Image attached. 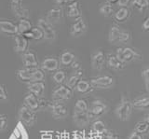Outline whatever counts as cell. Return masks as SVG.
Instances as JSON below:
<instances>
[{
  "instance_id": "1",
  "label": "cell",
  "mask_w": 149,
  "mask_h": 139,
  "mask_svg": "<svg viewBox=\"0 0 149 139\" xmlns=\"http://www.w3.org/2000/svg\"><path fill=\"white\" fill-rule=\"evenodd\" d=\"M17 77L19 80L23 82H35L42 81L44 80V73L38 68H22L17 72Z\"/></svg>"
},
{
  "instance_id": "2",
  "label": "cell",
  "mask_w": 149,
  "mask_h": 139,
  "mask_svg": "<svg viewBox=\"0 0 149 139\" xmlns=\"http://www.w3.org/2000/svg\"><path fill=\"white\" fill-rule=\"evenodd\" d=\"M132 105L130 98L125 95L121 96L120 103L115 109V114L119 120L121 122H127L130 119V115L132 112Z\"/></svg>"
},
{
  "instance_id": "3",
  "label": "cell",
  "mask_w": 149,
  "mask_h": 139,
  "mask_svg": "<svg viewBox=\"0 0 149 139\" xmlns=\"http://www.w3.org/2000/svg\"><path fill=\"white\" fill-rule=\"evenodd\" d=\"M110 43H125L130 40V33L119 28L118 25H112L108 33Z\"/></svg>"
},
{
  "instance_id": "4",
  "label": "cell",
  "mask_w": 149,
  "mask_h": 139,
  "mask_svg": "<svg viewBox=\"0 0 149 139\" xmlns=\"http://www.w3.org/2000/svg\"><path fill=\"white\" fill-rule=\"evenodd\" d=\"M115 55L125 64L132 62L134 60L141 58V55H140L136 50H134L133 49L129 48V47L118 48Z\"/></svg>"
},
{
  "instance_id": "5",
  "label": "cell",
  "mask_w": 149,
  "mask_h": 139,
  "mask_svg": "<svg viewBox=\"0 0 149 139\" xmlns=\"http://www.w3.org/2000/svg\"><path fill=\"white\" fill-rule=\"evenodd\" d=\"M107 110H108V106L105 103L102 102L101 100H94L88 108V118H90V119L99 118L105 114Z\"/></svg>"
},
{
  "instance_id": "6",
  "label": "cell",
  "mask_w": 149,
  "mask_h": 139,
  "mask_svg": "<svg viewBox=\"0 0 149 139\" xmlns=\"http://www.w3.org/2000/svg\"><path fill=\"white\" fill-rule=\"evenodd\" d=\"M19 119H20V122L24 125L26 124L28 126H33L36 120V115L35 111L31 110L23 105L19 109Z\"/></svg>"
},
{
  "instance_id": "7",
  "label": "cell",
  "mask_w": 149,
  "mask_h": 139,
  "mask_svg": "<svg viewBox=\"0 0 149 139\" xmlns=\"http://www.w3.org/2000/svg\"><path fill=\"white\" fill-rule=\"evenodd\" d=\"M37 27L42 31L44 36V38L46 40L49 41H54L56 38V32L53 28V26L51 24L43 19V18H40L37 22Z\"/></svg>"
},
{
  "instance_id": "8",
  "label": "cell",
  "mask_w": 149,
  "mask_h": 139,
  "mask_svg": "<svg viewBox=\"0 0 149 139\" xmlns=\"http://www.w3.org/2000/svg\"><path fill=\"white\" fill-rule=\"evenodd\" d=\"M49 108L55 119H63L67 116V108L61 101L54 100L49 105Z\"/></svg>"
},
{
  "instance_id": "9",
  "label": "cell",
  "mask_w": 149,
  "mask_h": 139,
  "mask_svg": "<svg viewBox=\"0 0 149 139\" xmlns=\"http://www.w3.org/2000/svg\"><path fill=\"white\" fill-rule=\"evenodd\" d=\"M91 66L94 70L97 71L102 70L104 67V64L106 63V56L104 53V52L99 50L93 52L91 57Z\"/></svg>"
},
{
  "instance_id": "10",
  "label": "cell",
  "mask_w": 149,
  "mask_h": 139,
  "mask_svg": "<svg viewBox=\"0 0 149 139\" xmlns=\"http://www.w3.org/2000/svg\"><path fill=\"white\" fill-rule=\"evenodd\" d=\"M90 83L91 87L95 89H108L113 85L114 80L110 76H102L92 78Z\"/></svg>"
},
{
  "instance_id": "11",
  "label": "cell",
  "mask_w": 149,
  "mask_h": 139,
  "mask_svg": "<svg viewBox=\"0 0 149 139\" xmlns=\"http://www.w3.org/2000/svg\"><path fill=\"white\" fill-rule=\"evenodd\" d=\"M10 2V8L11 10L20 19H27L29 17V10L26 8H23L22 4V0H9Z\"/></svg>"
},
{
  "instance_id": "12",
  "label": "cell",
  "mask_w": 149,
  "mask_h": 139,
  "mask_svg": "<svg viewBox=\"0 0 149 139\" xmlns=\"http://www.w3.org/2000/svg\"><path fill=\"white\" fill-rule=\"evenodd\" d=\"M87 30V24L82 17H79L76 19L73 24L70 26V34L73 36H80Z\"/></svg>"
},
{
  "instance_id": "13",
  "label": "cell",
  "mask_w": 149,
  "mask_h": 139,
  "mask_svg": "<svg viewBox=\"0 0 149 139\" xmlns=\"http://www.w3.org/2000/svg\"><path fill=\"white\" fill-rule=\"evenodd\" d=\"M72 94H73V91L71 89H69L66 85H61L57 89L54 90L52 94V97L54 100L64 101V100H69L71 98Z\"/></svg>"
},
{
  "instance_id": "14",
  "label": "cell",
  "mask_w": 149,
  "mask_h": 139,
  "mask_svg": "<svg viewBox=\"0 0 149 139\" xmlns=\"http://www.w3.org/2000/svg\"><path fill=\"white\" fill-rule=\"evenodd\" d=\"M8 139H29V134L25 128V125L19 122L12 130L11 133L9 134Z\"/></svg>"
},
{
  "instance_id": "15",
  "label": "cell",
  "mask_w": 149,
  "mask_h": 139,
  "mask_svg": "<svg viewBox=\"0 0 149 139\" xmlns=\"http://www.w3.org/2000/svg\"><path fill=\"white\" fill-rule=\"evenodd\" d=\"M24 105L27 106L28 108H30L33 111H37L41 109L42 108V102L39 99V97L34 95L33 94H28L24 97Z\"/></svg>"
},
{
  "instance_id": "16",
  "label": "cell",
  "mask_w": 149,
  "mask_h": 139,
  "mask_svg": "<svg viewBox=\"0 0 149 139\" xmlns=\"http://www.w3.org/2000/svg\"><path fill=\"white\" fill-rule=\"evenodd\" d=\"M22 63L26 68H38V62L33 52H25L22 54Z\"/></svg>"
},
{
  "instance_id": "17",
  "label": "cell",
  "mask_w": 149,
  "mask_h": 139,
  "mask_svg": "<svg viewBox=\"0 0 149 139\" xmlns=\"http://www.w3.org/2000/svg\"><path fill=\"white\" fill-rule=\"evenodd\" d=\"M14 49L19 53H24L28 49V40L23 36L17 34L14 38Z\"/></svg>"
},
{
  "instance_id": "18",
  "label": "cell",
  "mask_w": 149,
  "mask_h": 139,
  "mask_svg": "<svg viewBox=\"0 0 149 139\" xmlns=\"http://www.w3.org/2000/svg\"><path fill=\"white\" fill-rule=\"evenodd\" d=\"M0 33L8 35H17V25L10 21L0 20Z\"/></svg>"
},
{
  "instance_id": "19",
  "label": "cell",
  "mask_w": 149,
  "mask_h": 139,
  "mask_svg": "<svg viewBox=\"0 0 149 139\" xmlns=\"http://www.w3.org/2000/svg\"><path fill=\"white\" fill-rule=\"evenodd\" d=\"M27 89L30 92V94H33L37 97H41L44 94V92H45V84L43 83V81L30 82V83H28Z\"/></svg>"
},
{
  "instance_id": "20",
  "label": "cell",
  "mask_w": 149,
  "mask_h": 139,
  "mask_svg": "<svg viewBox=\"0 0 149 139\" xmlns=\"http://www.w3.org/2000/svg\"><path fill=\"white\" fill-rule=\"evenodd\" d=\"M66 13L68 17L73 18V19H77V18L81 17V10L78 1L66 3Z\"/></svg>"
},
{
  "instance_id": "21",
  "label": "cell",
  "mask_w": 149,
  "mask_h": 139,
  "mask_svg": "<svg viewBox=\"0 0 149 139\" xmlns=\"http://www.w3.org/2000/svg\"><path fill=\"white\" fill-rule=\"evenodd\" d=\"M63 17V10L62 8H53L49 10L47 14V21L49 24L51 22H57L61 21Z\"/></svg>"
},
{
  "instance_id": "22",
  "label": "cell",
  "mask_w": 149,
  "mask_h": 139,
  "mask_svg": "<svg viewBox=\"0 0 149 139\" xmlns=\"http://www.w3.org/2000/svg\"><path fill=\"white\" fill-rule=\"evenodd\" d=\"M106 63L107 66L111 69H114V70H122L125 67V64L121 62L115 54H108V56L106 57Z\"/></svg>"
},
{
  "instance_id": "23",
  "label": "cell",
  "mask_w": 149,
  "mask_h": 139,
  "mask_svg": "<svg viewBox=\"0 0 149 139\" xmlns=\"http://www.w3.org/2000/svg\"><path fill=\"white\" fill-rule=\"evenodd\" d=\"M59 68V61L56 58H46L42 62V69L48 72L57 71Z\"/></svg>"
},
{
  "instance_id": "24",
  "label": "cell",
  "mask_w": 149,
  "mask_h": 139,
  "mask_svg": "<svg viewBox=\"0 0 149 139\" xmlns=\"http://www.w3.org/2000/svg\"><path fill=\"white\" fill-rule=\"evenodd\" d=\"M73 119L79 126H84L88 123L90 118H88V112H80V111H74L73 112Z\"/></svg>"
},
{
  "instance_id": "25",
  "label": "cell",
  "mask_w": 149,
  "mask_h": 139,
  "mask_svg": "<svg viewBox=\"0 0 149 139\" xmlns=\"http://www.w3.org/2000/svg\"><path fill=\"white\" fill-rule=\"evenodd\" d=\"M132 108L135 109H147L149 106V97L148 95H143L138 97L132 102Z\"/></svg>"
},
{
  "instance_id": "26",
  "label": "cell",
  "mask_w": 149,
  "mask_h": 139,
  "mask_svg": "<svg viewBox=\"0 0 149 139\" xmlns=\"http://www.w3.org/2000/svg\"><path fill=\"white\" fill-rule=\"evenodd\" d=\"M130 16V10L128 8H120L114 13V19L118 22H124Z\"/></svg>"
},
{
  "instance_id": "27",
  "label": "cell",
  "mask_w": 149,
  "mask_h": 139,
  "mask_svg": "<svg viewBox=\"0 0 149 139\" xmlns=\"http://www.w3.org/2000/svg\"><path fill=\"white\" fill-rule=\"evenodd\" d=\"M83 76V70L81 69H78V70L70 77L68 80H67V82H66V86L69 88V89H71L72 91L74 89H76V86L78 83V81L81 80V78Z\"/></svg>"
},
{
  "instance_id": "28",
  "label": "cell",
  "mask_w": 149,
  "mask_h": 139,
  "mask_svg": "<svg viewBox=\"0 0 149 139\" xmlns=\"http://www.w3.org/2000/svg\"><path fill=\"white\" fill-rule=\"evenodd\" d=\"M16 25L19 35H24L27 32L31 31V29L33 28L32 24L30 21H28V19H21Z\"/></svg>"
},
{
  "instance_id": "29",
  "label": "cell",
  "mask_w": 149,
  "mask_h": 139,
  "mask_svg": "<svg viewBox=\"0 0 149 139\" xmlns=\"http://www.w3.org/2000/svg\"><path fill=\"white\" fill-rule=\"evenodd\" d=\"M149 129V119H148V116H146V119H143V120H141V122H139L136 126H135V131L140 134H144L146 133L147 131Z\"/></svg>"
},
{
  "instance_id": "30",
  "label": "cell",
  "mask_w": 149,
  "mask_h": 139,
  "mask_svg": "<svg viewBox=\"0 0 149 139\" xmlns=\"http://www.w3.org/2000/svg\"><path fill=\"white\" fill-rule=\"evenodd\" d=\"M91 131L95 132V133H100V134H102V136H104L108 130H107V128H106V126H105V124H104V122H102V120H100V119H97L92 124Z\"/></svg>"
},
{
  "instance_id": "31",
  "label": "cell",
  "mask_w": 149,
  "mask_h": 139,
  "mask_svg": "<svg viewBox=\"0 0 149 139\" xmlns=\"http://www.w3.org/2000/svg\"><path fill=\"white\" fill-rule=\"evenodd\" d=\"M76 89L78 92H80V94H88V92H91V90L93 89V88L91 87V83L88 81L84 80H80L77 84Z\"/></svg>"
},
{
  "instance_id": "32",
  "label": "cell",
  "mask_w": 149,
  "mask_h": 139,
  "mask_svg": "<svg viewBox=\"0 0 149 139\" xmlns=\"http://www.w3.org/2000/svg\"><path fill=\"white\" fill-rule=\"evenodd\" d=\"M74 60H76V57H74V55L71 52H63L61 54V64L63 66H71Z\"/></svg>"
},
{
  "instance_id": "33",
  "label": "cell",
  "mask_w": 149,
  "mask_h": 139,
  "mask_svg": "<svg viewBox=\"0 0 149 139\" xmlns=\"http://www.w3.org/2000/svg\"><path fill=\"white\" fill-rule=\"evenodd\" d=\"M99 12L101 13L102 15H104L105 17L110 16V15H112L114 13V8H113V6L111 5V4L107 3V2L102 3L99 7Z\"/></svg>"
},
{
  "instance_id": "34",
  "label": "cell",
  "mask_w": 149,
  "mask_h": 139,
  "mask_svg": "<svg viewBox=\"0 0 149 139\" xmlns=\"http://www.w3.org/2000/svg\"><path fill=\"white\" fill-rule=\"evenodd\" d=\"M74 110V111H80V112H88V105L84 99H78L76 102Z\"/></svg>"
},
{
  "instance_id": "35",
  "label": "cell",
  "mask_w": 149,
  "mask_h": 139,
  "mask_svg": "<svg viewBox=\"0 0 149 139\" xmlns=\"http://www.w3.org/2000/svg\"><path fill=\"white\" fill-rule=\"evenodd\" d=\"M66 75L63 70H57L53 74V80L59 85H63V83L65 81Z\"/></svg>"
},
{
  "instance_id": "36",
  "label": "cell",
  "mask_w": 149,
  "mask_h": 139,
  "mask_svg": "<svg viewBox=\"0 0 149 139\" xmlns=\"http://www.w3.org/2000/svg\"><path fill=\"white\" fill-rule=\"evenodd\" d=\"M132 5L139 10H143L148 8V0H132Z\"/></svg>"
},
{
  "instance_id": "37",
  "label": "cell",
  "mask_w": 149,
  "mask_h": 139,
  "mask_svg": "<svg viewBox=\"0 0 149 139\" xmlns=\"http://www.w3.org/2000/svg\"><path fill=\"white\" fill-rule=\"evenodd\" d=\"M31 34H32V39L33 40H37L39 41L44 38V36L42 31L38 28V27H33L31 29Z\"/></svg>"
},
{
  "instance_id": "38",
  "label": "cell",
  "mask_w": 149,
  "mask_h": 139,
  "mask_svg": "<svg viewBox=\"0 0 149 139\" xmlns=\"http://www.w3.org/2000/svg\"><path fill=\"white\" fill-rule=\"evenodd\" d=\"M142 78H143L146 89L148 92L149 91V68L148 67H144L142 70Z\"/></svg>"
},
{
  "instance_id": "39",
  "label": "cell",
  "mask_w": 149,
  "mask_h": 139,
  "mask_svg": "<svg viewBox=\"0 0 149 139\" xmlns=\"http://www.w3.org/2000/svg\"><path fill=\"white\" fill-rule=\"evenodd\" d=\"M8 125V117L5 114H0V132L4 131Z\"/></svg>"
},
{
  "instance_id": "40",
  "label": "cell",
  "mask_w": 149,
  "mask_h": 139,
  "mask_svg": "<svg viewBox=\"0 0 149 139\" xmlns=\"http://www.w3.org/2000/svg\"><path fill=\"white\" fill-rule=\"evenodd\" d=\"M71 139H86L83 131H74L71 133Z\"/></svg>"
},
{
  "instance_id": "41",
  "label": "cell",
  "mask_w": 149,
  "mask_h": 139,
  "mask_svg": "<svg viewBox=\"0 0 149 139\" xmlns=\"http://www.w3.org/2000/svg\"><path fill=\"white\" fill-rule=\"evenodd\" d=\"M8 99V92L6 87L0 84V100H7Z\"/></svg>"
},
{
  "instance_id": "42",
  "label": "cell",
  "mask_w": 149,
  "mask_h": 139,
  "mask_svg": "<svg viewBox=\"0 0 149 139\" xmlns=\"http://www.w3.org/2000/svg\"><path fill=\"white\" fill-rule=\"evenodd\" d=\"M104 138V136L102 134H100L98 133H95L93 131H91L90 134H88V139H102Z\"/></svg>"
},
{
  "instance_id": "43",
  "label": "cell",
  "mask_w": 149,
  "mask_h": 139,
  "mask_svg": "<svg viewBox=\"0 0 149 139\" xmlns=\"http://www.w3.org/2000/svg\"><path fill=\"white\" fill-rule=\"evenodd\" d=\"M58 139H71V133L67 131H63L59 133Z\"/></svg>"
},
{
  "instance_id": "44",
  "label": "cell",
  "mask_w": 149,
  "mask_h": 139,
  "mask_svg": "<svg viewBox=\"0 0 149 139\" xmlns=\"http://www.w3.org/2000/svg\"><path fill=\"white\" fill-rule=\"evenodd\" d=\"M130 2H132V0H118V2L116 4L120 7V8H127Z\"/></svg>"
},
{
  "instance_id": "45",
  "label": "cell",
  "mask_w": 149,
  "mask_h": 139,
  "mask_svg": "<svg viewBox=\"0 0 149 139\" xmlns=\"http://www.w3.org/2000/svg\"><path fill=\"white\" fill-rule=\"evenodd\" d=\"M40 139H53V134L50 132H43L41 133Z\"/></svg>"
},
{
  "instance_id": "46",
  "label": "cell",
  "mask_w": 149,
  "mask_h": 139,
  "mask_svg": "<svg viewBox=\"0 0 149 139\" xmlns=\"http://www.w3.org/2000/svg\"><path fill=\"white\" fill-rule=\"evenodd\" d=\"M127 139H143V136L142 134H140L136 132H132Z\"/></svg>"
},
{
  "instance_id": "47",
  "label": "cell",
  "mask_w": 149,
  "mask_h": 139,
  "mask_svg": "<svg viewBox=\"0 0 149 139\" xmlns=\"http://www.w3.org/2000/svg\"><path fill=\"white\" fill-rule=\"evenodd\" d=\"M142 27L144 31H148L149 30V18L146 17L144 21L143 22V24H142Z\"/></svg>"
},
{
  "instance_id": "48",
  "label": "cell",
  "mask_w": 149,
  "mask_h": 139,
  "mask_svg": "<svg viewBox=\"0 0 149 139\" xmlns=\"http://www.w3.org/2000/svg\"><path fill=\"white\" fill-rule=\"evenodd\" d=\"M71 66H72V68H74V69H76V70H77V69L80 68V64H79V62L77 61V60H74V61L72 63Z\"/></svg>"
},
{
  "instance_id": "49",
  "label": "cell",
  "mask_w": 149,
  "mask_h": 139,
  "mask_svg": "<svg viewBox=\"0 0 149 139\" xmlns=\"http://www.w3.org/2000/svg\"><path fill=\"white\" fill-rule=\"evenodd\" d=\"M53 2L57 5H65L66 3V0H53Z\"/></svg>"
},
{
  "instance_id": "50",
  "label": "cell",
  "mask_w": 149,
  "mask_h": 139,
  "mask_svg": "<svg viewBox=\"0 0 149 139\" xmlns=\"http://www.w3.org/2000/svg\"><path fill=\"white\" fill-rule=\"evenodd\" d=\"M118 2V0H107V3L111 4V5H113V4H116Z\"/></svg>"
},
{
  "instance_id": "51",
  "label": "cell",
  "mask_w": 149,
  "mask_h": 139,
  "mask_svg": "<svg viewBox=\"0 0 149 139\" xmlns=\"http://www.w3.org/2000/svg\"><path fill=\"white\" fill-rule=\"evenodd\" d=\"M112 139H118V137H116V136H114V137H113V138H112Z\"/></svg>"
},
{
  "instance_id": "52",
  "label": "cell",
  "mask_w": 149,
  "mask_h": 139,
  "mask_svg": "<svg viewBox=\"0 0 149 139\" xmlns=\"http://www.w3.org/2000/svg\"><path fill=\"white\" fill-rule=\"evenodd\" d=\"M102 139H106V138H105V137H104V138H102Z\"/></svg>"
}]
</instances>
